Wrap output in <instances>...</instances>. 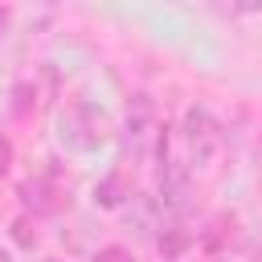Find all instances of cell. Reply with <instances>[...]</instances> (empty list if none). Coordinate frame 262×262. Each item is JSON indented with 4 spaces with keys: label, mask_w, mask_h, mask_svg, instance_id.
Wrapping results in <instances>:
<instances>
[{
    "label": "cell",
    "mask_w": 262,
    "mask_h": 262,
    "mask_svg": "<svg viewBox=\"0 0 262 262\" xmlns=\"http://www.w3.org/2000/svg\"><path fill=\"white\" fill-rule=\"evenodd\" d=\"M123 143L131 156H147L151 147H168L164 131H160V115H156V102L147 94H131L127 102V119H123Z\"/></svg>",
    "instance_id": "cell-1"
},
{
    "label": "cell",
    "mask_w": 262,
    "mask_h": 262,
    "mask_svg": "<svg viewBox=\"0 0 262 262\" xmlns=\"http://www.w3.org/2000/svg\"><path fill=\"white\" fill-rule=\"evenodd\" d=\"M49 262H57V258H49Z\"/></svg>",
    "instance_id": "cell-12"
},
{
    "label": "cell",
    "mask_w": 262,
    "mask_h": 262,
    "mask_svg": "<svg viewBox=\"0 0 262 262\" xmlns=\"http://www.w3.org/2000/svg\"><path fill=\"white\" fill-rule=\"evenodd\" d=\"M180 135H184L188 160H192L196 168H205V164L217 156V147H221V127H217V119H213L205 106H188V111H184Z\"/></svg>",
    "instance_id": "cell-2"
},
{
    "label": "cell",
    "mask_w": 262,
    "mask_h": 262,
    "mask_svg": "<svg viewBox=\"0 0 262 262\" xmlns=\"http://www.w3.org/2000/svg\"><path fill=\"white\" fill-rule=\"evenodd\" d=\"M160 205L172 209V213H184L192 205V176H188L184 164L164 160V168H160Z\"/></svg>",
    "instance_id": "cell-4"
},
{
    "label": "cell",
    "mask_w": 262,
    "mask_h": 262,
    "mask_svg": "<svg viewBox=\"0 0 262 262\" xmlns=\"http://www.w3.org/2000/svg\"><path fill=\"white\" fill-rule=\"evenodd\" d=\"M184 246H188V233H184V229H172V233H160V250H164L168 258H176V254H180Z\"/></svg>",
    "instance_id": "cell-7"
},
{
    "label": "cell",
    "mask_w": 262,
    "mask_h": 262,
    "mask_svg": "<svg viewBox=\"0 0 262 262\" xmlns=\"http://www.w3.org/2000/svg\"><path fill=\"white\" fill-rule=\"evenodd\" d=\"M127 196H131V188H127V176H123V172H111V176H102V180L94 184V201H98L102 209H119Z\"/></svg>",
    "instance_id": "cell-6"
},
{
    "label": "cell",
    "mask_w": 262,
    "mask_h": 262,
    "mask_svg": "<svg viewBox=\"0 0 262 262\" xmlns=\"http://www.w3.org/2000/svg\"><path fill=\"white\" fill-rule=\"evenodd\" d=\"M94 262H135V258H131L123 246H106V250H98V254H94Z\"/></svg>",
    "instance_id": "cell-8"
},
{
    "label": "cell",
    "mask_w": 262,
    "mask_h": 262,
    "mask_svg": "<svg viewBox=\"0 0 262 262\" xmlns=\"http://www.w3.org/2000/svg\"><path fill=\"white\" fill-rule=\"evenodd\" d=\"M0 262H8V250H4V246H0Z\"/></svg>",
    "instance_id": "cell-11"
},
{
    "label": "cell",
    "mask_w": 262,
    "mask_h": 262,
    "mask_svg": "<svg viewBox=\"0 0 262 262\" xmlns=\"http://www.w3.org/2000/svg\"><path fill=\"white\" fill-rule=\"evenodd\" d=\"M16 196H20V205H25L33 217H49V213H57V209H61V196H57V188H53L49 180H41V176H33V180H20Z\"/></svg>",
    "instance_id": "cell-5"
},
{
    "label": "cell",
    "mask_w": 262,
    "mask_h": 262,
    "mask_svg": "<svg viewBox=\"0 0 262 262\" xmlns=\"http://www.w3.org/2000/svg\"><path fill=\"white\" fill-rule=\"evenodd\" d=\"M61 139L78 151H90L102 143V115L94 106H70L61 115Z\"/></svg>",
    "instance_id": "cell-3"
},
{
    "label": "cell",
    "mask_w": 262,
    "mask_h": 262,
    "mask_svg": "<svg viewBox=\"0 0 262 262\" xmlns=\"http://www.w3.org/2000/svg\"><path fill=\"white\" fill-rule=\"evenodd\" d=\"M12 233H16V242H20V246H33V242H37V233H29V225H25V221H16V225H12Z\"/></svg>",
    "instance_id": "cell-9"
},
{
    "label": "cell",
    "mask_w": 262,
    "mask_h": 262,
    "mask_svg": "<svg viewBox=\"0 0 262 262\" xmlns=\"http://www.w3.org/2000/svg\"><path fill=\"white\" fill-rule=\"evenodd\" d=\"M8 164H12V143H8L4 135H0V176L8 172Z\"/></svg>",
    "instance_id": "cell-10"
}]
</instances>
